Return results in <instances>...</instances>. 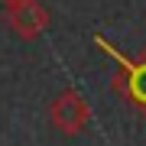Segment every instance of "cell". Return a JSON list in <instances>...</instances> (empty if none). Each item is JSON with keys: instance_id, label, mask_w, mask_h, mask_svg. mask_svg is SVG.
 I'll return each mask as SVG.
<instances>
[{"instance_id": "cell-4", "label": "cell", "mask_w": 146, "mask_h": 146, "mask_svg": "<svg viewBox=\"0 0 146 146\" xmlns=\"http://www.w3.org/2000/svg\"><path fill=\"white\" fill-rule=\"evenodd\" d=\"M20 3H26V0H0V7H3V13H7V10H13V7H20Z\"/></svg>"}, {"instance_id": "cell-2", "label": "cell", "mask_w": 146, "mask_h": 146, "mask_svg": "<svg viewBox=\"0 0 146 146\" xmlns=\"http://www.w3.org/2000/svg\"><path fill=\"white\" fill-rule=\"evenodd\" d=\"M49 123L52 130H58L62 136H78L88 130L91 123V104L81 98L75 88H65L58 91L49 104Z\"/></svg>"}, {"instance_id": "cell-1", "label": "cell", "mask_w": 146, "mask_h": 146, "mask_svg": "<svg viewBox=\"0 0 146 146\" xmlns=\"http://www.w3.org/2000/svg\"><path fill=\"white\" fill-rule=\"evenodd\" d=\"M94 46H101V52L117 62L114 91L136 110V114L146 117V49L140 55H123V52H117L104 36H94Z\"/></svg>"}, {"instance_id": "cell-3", "label": "cell", "mask_w": 146, "mask_h": 146, "mask_svg": "<svg viewBox=\"0 0 146 146\" xmlns=\"http://www.w3.org/2000/svg\"><path fill=\"white\" fill-rule=\"evenodd\" d=\"M7 23H10V29H13L20 39L33 42V39H39L42 33L49 29L52 16H49V10L39 3V0H26V3L7 10Z\"/></svg>"}]
</instances>
